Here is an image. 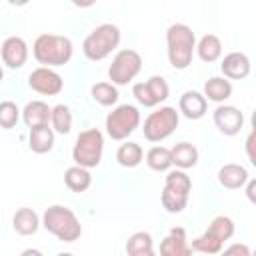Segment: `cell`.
I'll use <instances>...</instances> for the list:
<instances>
[{
    "mask_svg": "<svg viewBox=\"0 0 256 256\" xmlns=\"http://www.w3.org/2000/svg\"><path fill=\"white\" fill-rule=\"evenodd\" d=\"M216 256H252V250L248 248V244L236 242V244H230L228 248L220 250Z\"/></svg>",
    "mask_w": 256,
    "mask_h": 256,
    "instance_id": "836d02e7",
    "label": "cell"
},
{
    "mask_svg": "<svg viewBox=\"0 0 256 256\" xmlns=\"http://www.w3.org/2000/svg\"><path fill=\"white\" fill-rule=\"evenodd\" d=\"M2 78H4V70H2V66H0V82H2Z\"/></svg>",
    "mask_w": 256,
    "mask_h": 256,
    "instance_id": "ab89813d",
    "label": "cell"
},
{
    "mask_svg": "<svg viewBox=\"0 0 256 256\" xmlns=\"http://www.w3.org/2000/svg\"><path fill=\"white\" fill-rule=\"evenodd\" d=\"M20 256H44V254L40 250H36V248H26V250L20 252Z\"/></svg>",
    "mask_w": 256,
    "mask_h": 256,
    "instance_id": "d590c367",
    "label": "cell"
},
{
    "mask_svg": "<svg viewBox=\"0 0 256 256\" xmlns=\"http://www.w3.org/2000/svg\"><path fill=\"white\" fill-rule=\"evenodd\" d=\"M142 70V56L132 48H122L112 58V64L108 68L110 84L114 86H126L130 84Z\"/></svg>",
    "mask_w": 256,
    "mask_h": 256,
    "instance_id": "52a82bcc",
    "label": "cell"
},
{
    "mask_svg": "<svg viewBox=\"0 0 256 256\" xmlns=\"http://www.w3.org/2000/svg\"><path fill=\"white\" fill-rule=\"evenodd\" d=\"M154 248V240L150 232H134L128 242H126V254H134V252H142V250H152Z\"/></svg>",
    "mask_w": 256,
    "mask_h": 256,
    "instance_id": "d6a6232c",
    "label": "cell"
},
{
    "mask_svg": "<svg viewBox=\"0 0 256 256\" xmlns=\"http://www.w3.org/2000/svg\"><path fill=\"white\" fill-rule=\"evenodd\" d=\"M130 256H158L156 252H154V248L152 250H142V252H134V254H130Z\"/></svg>",
    "mask_w": 256,
    "mask_h": 256,
    "instance_id": "74e56055",
    "label": "cell"
},
{
    "mask_svg": "<svg viewBox=\"0 0 256 256\" xmlns=\"http://www.w3.org/2000/svg\"><path fill=\"white\" fill-rule=\"evenodd\" d=\"M206 230H210L216 238L226 242V240H230L234 236V222L228 216H216V218H212V222H210V226Z\"/></svg>",
    "mask_w": 256,
    "mask_h": 256,
    "instance_id": "4dcf8cb0",
    "label": "cell"
},
{
    "mask_svg": "<svg viewBox=\"0 0 256 256\" xmlns=\"http://www.w3.org/2000/svg\"><path fill=\"white\" fill-rule=\"evenodd\" d=\"M178 122H180L178 110L172 106H162L146 116L144 128H142L144 138L148 142H162L178 128Z\"/></svg>",
    "mask_w": 256,
    "mask_h": 256,
    "instance_id": "8992f818",
    "label": "cell"
},
{
    "mask_svg": "<svg viewBox=\"0 0 256 256\" xmlns=\"http://www.w3.org/2000/svg\"><path fill=\"white\" fill-rule=\"evenodd\" d=\"M18 120H20V108L12 100L0 102V128L10 130L18 124Z\"/></svg>",
    "mask_w": 256,
    "mask_h": 256,
    "instance_id": "1f68e13d",
    "label": "cell"
},
{
    "mask_svg": "<svg viewBox=\"0 0 256 256\" xmlns=\"http://www.w3.org/2000/svg\"><path fill=\"white\" fill-rule=\"evenodd\" d=\"M196 54H198V58L202 60V62H206V64H212V62H216V60H220V56H222V42H220V38L216 36V34H204L198 42H196V50H194Z\"/></svg>",
    "mask_w": 256,
    "mask_h": 256,
    "instance_id": "44dd1931",
    "label": "cell"
},
{
    "mask_svg": "<svg viewBox=\"0 0 256 256\" xmlns=\"http://www.w3.org/2000/svg\"><path fill=\"white\" fill-rule=\"evenodd\" d=\"M42 226L52 236H56L62 242H74L82 234V226H80V220L76 218V214L70 208L60 206V204L48 206L44 210V214H42Z\"/></svg>",
    "mask_w": 256,
    "mask_h": 256,
    "instance_id": "3957f363",
    "label": "cell"
},
{
    "mask_svg": "<svg viewBox=\"0 0 256 256\" xmlns=\"http://www.w3.org/2000/svg\"><path fill=\"white\" fill-rule=\"evenodd\" d=\"M140 126V110L134 104H120L106 116V134L112 140H126Z\"/></svg>",
    "mask_w": 256,
    "mask_h": 256,
    "instance_id": "ba28073f",
    "label": "cell"
},
{
    "mask_svg": "<svg viewBox=\"0 0 256 256\" xmlns=\"http://www.w3.org/2000/svg\"><path fill=\"white\" fill-rule=\"evenodd\" d=\"M208 112V102L206 98L196 92V90H188L180 96L178 100V114H182L188 120H200L204 114Z\"/></svg>",
    "mask_w": 256,
    "mask_h": 256,
    "instance_id": "9a60e30c",
    "label": "cell"
},
{
    "mask_svg": "<svg viewBox=\"0 0 256 256\" xmlns=\"http://www.w3.org/2000/svg\"><path fill=\"white\" fill-rule=\"evenodd\" d=\"M28 86H30L34 92L42 94V96H56V94L62 92L64 80H62V76H60L56 70L38 66V68H34V70L30 72V76H28Z\"/></svg>",
    "mask_w": 256,
    "mask_h": 256,
    "instance_id": "30bf717a",
    "label": "cell"
},
{
    "mask_svg": "<svg viewBox=\"0 0 256 256\" xmlns=\"http://www.w3.org/2000/svg\"><path fill=\"white\" fill-rule=\"evenodd\" d=\"M166 52L168 62L176 70H186L192 64L194 50H196V34L188 24L176 22L170 24L166 30Z\"/></svg>",
    "mask_w": 256,
    "mask_h": 256,
    "instance_id": "6da1fadb",
    "label": "cell"
},
{
    "mask_svg": "<svg viewBox=\"0 0 256 256\" xmlns=\"http://www.w3.org/2000/svg\"><path fill=\"white\" fill-rule=\"evenodd\" d=\"M254 188H256V182L252 178H248V198L254 202Z\"/></svg>",
    "mask_w": 256,
    "mask_h": 256,
    "instance_id": "8d00e7d4",
    "label": "cell"
},
{
    "mask_svg": "<svg viewBox=\"0 0 256 256\" xmlns=\"http://www.w3.org/2000/svg\"><path fill=\"white\" fill-rule=\"evenodd\" d=\"M220 70L226 80H244L250 74V58L244 52H228L222 58Z\"/></svg>",
    "mask_w": 256,
    "mask_h": 256,
    "instance_id": "5bb4252c",
    "label": "cell"
},
{
    "mask_svg": "<svg viewBox=\"0 0 256 256\" xmlns=\"http://www.w3.org/2000/svg\"><path fill=\"white\" fill-rule=\"evenodd\" d=\"M64 184L72 190V192H86L92 184V176H90V170L82 168V166H70L66 168L64 172Z\"/></svg>",
    "mask_w": 256,
    "mask_h": 256,
    "instance_id": "603a6c76",
    "label": "cell"
},
{
    "mask_svg": "<svg viewBox=\"0 0 256 256\" xmlns=\"http://www.w3.org/2000/svg\"><path fill=\"white\" fill-rule=\"evenodd\" d=\"M158 256H192V248L182 226H174L168 232V236L160 242Z\"/></svg>",
    "mask_w": 256,
    "mask_h": 256,
    "instance_id": "4fadbf2b",
    "label": "cell"
},
{
    "mask_svg": "<svg viewBox=\"0 0 256 256\" xmlns=\"http://www.w3.org/2000/svg\"><path fill=\"white\" fill-rule=\"evenodd\" d=\"M248 178H250V174H248V170H246L242 164L230 162V164H224V166L218 170V182H220V186H224V188H228V190H238V188H242V186L248 182Z\"/></svg>",
    "mask_w": 256,
    "mask_h": 256,
    "instance_id": "e0dca14e",
    "label": "cell"
},
{
    "mask_svg": "<svg viewBox=\"0 0 256 256\" xmlns=\"http://www.w3.org/2000/svg\"><path fill=\"white\" fill-rule=\"evenodd\" d=\"M146 164L150 170L154 172H166L172 166V156H170V148L164 146H152L146 152Z\"/></svg>",
    "mask_w": 256,
    "mask_h": 256,
    "instance_id": "484cf974",
    "label": "cell"
},
{
    "mask_svg": "<svg viewBox=\"0 0 256 256\" xmlns=\"http://www.w3.org/2000/svg\"><path fill=\"white\" fill-rule=\"evenodd\" d=\"M170 156H172V166H176L178 170H188L198 164V148L190 142L174 144L170 148Z\"/></svg>",
    "mask_w": 256,
    "mask_h": 256,
    "instance_id": "ffe728a7",
    "label": "cell"
},
{
    "mask_svg": "<svg viewBox=\"0 0 256 256\" xmlns=\"http://www.w3.org/2000/svg\"><path fill=\"white\" fill-rule=\"evenodd\" d=\"M56 256H74V254H70V252H60V254H56Z\"/></svg>",
    "mask_w": 256,
    "mask_h": 256,
    "instance_id": "f35d334b",
    "label": "cell"
},
{
    "mask_svg": "<svg viewBox=\"0 0 256 256\" xmlns=\"http://www.w3.org/2000/svg\"><path fill=\"white\" fill-rule=\"evenodd\" d=\"M252 140H254V132H250V136H248V140H246V150H248V158H250V162L254 164L256 160H254V154H252Z\"/></svg>",
    "mask_w": 256,
    "mask_h": 256,
    "instance_id": "e575fe53",
    "label": "cell"
},
{
    "mask_svg": "<svg viewBox=\"0 0 256 256\" xmlns=\"http://www.w3.org/2000/svg\"><path fill=\"white\" fill-rule=\"evenodd\" d=\"M132 94L136 102L144 108H154L160 102H164L170 94L168 82L162 76H150L146 82H136L132 86Z\"/></svg>",
    "mask_w": 256,
    "mask_h": 256,
    "instance_id": "9c48e42d",
    "label": "cell"
},
{
    "mask_svg": "<svg viewBox=\"0 0 256 256\" xmlns=\"http://www.w3.org/2000/svg\"><path fill=\"white\" fill-rule=\"evenodd\" d=\"M206 102H216V104H224L230 96H232V82L226 80L224 76H212L204 82V94Z\"/></svg>",
    "mask_w": 256,
    "mask_h": 256,
    "instance_id": "d6986e66",
    "label": "cell"
},
{
    "mask_svg": "<svg viewBox=\"0 0 256 256\" xmlns=\"http://www.w3.org/2000/svg\"><path fill=\"white\" fill-rule=\"evenodd\" d=\"M104 152V134L98 128H88L82 130L74 142L72 148V160L76 166H82L86 170L96 168L102 160Z\"/></svg>",
    "mask_w": 256,
    "mask_h": 256,
    "instance_id": "5b68a950",
    "label": "cell"
},
{
    "mask_svg": "<svg viewBox=\"0 0 256 256\" xmlns=\"http://www.w3.org/2000/svg\"><path fill=\"white\" fill-rule=\"evenodd\" d=\"M50 112H52V108H50L46 102H42V100H32V102H28V104L24 106V110H22V120H24V124H26L30 130L42 128V126H50Z\"/></svg>",
    "mask_w": 256,
    "mask_h": 256,
    "instance_id": "2e32d148",
    "label": "cell"
},
{
    "mask_svg": "<svg viewBox=\"0 0 256 256\" xmlns=\"http://www.w3.org/2000/svg\"><path fill=\"white\" fill-rule=\"evenodd\" d=\"M166 188L174 190V192H180V194H188L190 196V190H192V180L190 176L184 172V170H170L166 174V182H164Z\"/></svg>",
    "mask_w": 256,
    "mask_h": 256,
    "instance_id": "f546056e",
    "label": "cell"
},
{
    "mask_svg": "<svg viewBox=\"0 0 256 256\" xmlns=\"http://www.w3.org/2000/svg\"><path fill=\"white\" fill-rule=\"evenodd\" d=\"M28 146L36 154H46L54 148V130L50 126L34 128L28 134Z\"/></svg>",
    "mask_w": 256,
    "mask_h": 256,
    "instance_id": "7402d4cb",
    "label": "cell"
},
{
    "mask_svg": "<svg viewBox=\"0 0 256 256\" xmlns=\"http://www.w3.org/2000/svg\"><path fill=\"white\" fill-rule=\"evenodd\" d=\"M160 202H162V206H164L166 212L178 214V212H182L186 208L188 194H180V192H174V190H170V188L164 186L162 188V194H160Z\"/></svg>",
    "mask_w": 256,
    "mask_h": 256,
    "instance_id": "f1b7e54d",
    "label": "cell"
},
{
    "mask_svg": "<svg viewBox=\"0 0 256 256\" xmlns=\"http://www.w3.org/2000/svg\"><path fill=\"white\" fill-rule=\"evenodd\" d=\"M50 128L56 134H68L72 130V112L66 104H56L50 112Z\"/></svg>",
    "mask_w": 256,
    "mask_h": 256,
    "instance_id": "d4e9b609",
    "label": "cell"
},
{
    "mask_svg": "<svg viewBox=\"0 0 256 256\" xmlns=\"http://www.w3.org/2000/svg\"><path fill=\"white\" fill-rule=\"evenodd\" d=\"M216 128L224 134V136H236L242 126H244V114L240 108L232 106V104H218V108L212 114Z\"/></svg>",
    "mask_w": 256,
    "mask_h": 256,
    "instance_id": "8fae6325",
    "label": "cell"
},
{
    "mask_svg": "<svg viewBox=\"0 0 256 256\" xmlns=\"http://www.w3.org/2000/svg\"><path fill=\"white\" fill-rule=\"evenodd\" d=\"M192 252H202V254H210V256H216L222 248H224V242L220 238H216L210 230L202 232L200 236H196L190 244Z\"/></svg>",
    "mask_w": 256,
    "mask_h": 256,
    "instance_id": "4316f807",
    "label": "cell"
},
{
    "mask_svg": "<svg viewBox=\"0 0 256 256\" xmlns=\"http://www.w3.org/2000/svg\"><path fill=\"white\" fill-rule=\"evenodd\" d=\"M72 52H74L72 40L60 34H40L32 44V54L36 62L42 64L44 68L68 64L72 58Z\"/></svg>",
    "mask_w": 256,
    "mask_h": 256,
    "instance_id": "7a4b0ae2",
    "label": "cell"
},
{
    "mask_svg": "<svg viewBox=\"0 0 256 256\" xmlns=\"http://www.w3.org/2000/svg\"><path fill=\"white\" fill-rule=\"evenodd\" d=\"M120 38H122V34H120V28H118L116 24H110V22L100 24V26H96V28L84 38V42H82V52H84V56H86L88 60L100 62V60L108 58V56L118 48Z\"/></svg>",
    "mask_w": 256,
    "mask_h": 256,
    "instance_id": "277c9868",
    "label": "cell"
},
{
    "mask_svg": "<svg viewBox=\"0 0 256 256\" xmlns=\"http://www.w3.org/2000/svg\"><path fill=\"white\" fill-rule=\"evenodd\" d=\"M0 54H2V62L8 68H12V70L22 68L26 64V60H28V44L20 36H8L2 42Z\"/></svg>",
    "mask_w": 256,
    "mask_h": 256,
    "instance_id": "7c38bea8",
    "label": "cell"
},
{
    "mask_svg": "<svg viewBox=\"0 0 256 256\" xmlns=\"http://www.w3.org/2000/svg\"><path fill=\"white\" fill-rule=\"evenodd\" d=\"M116 160L122 168H136L144 160V150L138 142H124L116 150Z\"/></svg>",
    "mask_w": 256,
    "mask_h": 256,
    "instance_id": "cb8c5ba5",
    "label": "cell"
},
{
    "mask_svg": "<svg viewBox=\"0 0 256 256\" xmlns=\"http://www.w3.org/2000/svg\"><path fill=\"white\" fill-rule=\"evenodd\" d=\"M40 224H42L40 216L32 208H26V206L24 208H18L14 212V216H12V228L20 236H32V234H36L38 228H40Z\"/></svg>",
    "mask_w": 256,
    "mask_h": 256,
    "instance_id": "ac0fdd59",
    "label": "cell"
},
{
    "mask_svg": "<svg viewBox=\"0 0 256 256\" xmlns=\"http://www.w3.org/2000/svg\"><path fill=\"white\" fill-rule=\"evenodd\" d=\"M90 94L94 98V102H98L100 106H114L118 102V88L110 82H96L90 88Z\"/></svg>",
    "mask_w": 256,
    "mask_h": 256,
    "instance_id": "83f0119b",
    "label": "cell"
}]
</instances>
